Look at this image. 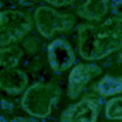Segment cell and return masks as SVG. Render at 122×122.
<instances>
[{
	"instance_id": "9",
	"label": "cell",
	"mask_w": 122,
	"mask_h": 122,
	"mask_svg": "<svg viewBox=\"0 0 122 122\" xmlns=\"http://www.w3.org/2000/svg\"><path fill=\"white\" fill-rule=\"evenodd\" d=\"M107 9V0H86L78 8L76 12L82 18L90 21H97L105 15Z\"/></svg>"
},
{
	"instance_id": "16",
	"label": "cell",
	"mask_w": 122,
	"mask_h": 122,
	"mask_svg": "<svg viewBox=\"0 0 122 122\" xmlns=\"http://www.w3.org/2000/svg\"><path fill=\"white\" fill-rule=\"evenodd\" d=\"M119 61L122 64V52L121 53V55H120V57H119Z\"/></svg>"
},
{
	"instance_id": "17",
	"label": "cell",
	"mask_w": 122,
	"mask_h": 122,
	"mask_svg": "<svg viewBox=\"0 0 122 122\" xmlns=\"http://www.w3.org/2000/svg\"><path fill=\"white\" fill-rule=\"evenodd\" d=\"M2 7V3H1V2H0V8Z\"/></svg>"
},
{
	"instance_id": "5",
	"label": "cell",
	"mask_w": 122,
	"mask_h": 122,
	"mask_svg": "<svg viewBox=\"0 0 122 122\" xmlns=\"http://www.w3.org/2000/svg\"><path fill=\"white\" fill-rule=\"evenodd\" d=\"M101 69L96 65L80 64L71 71L68 78V96L72 99L77 98L83 91L86 85L100 75Z\"/></svg>"
},
{
	"instance_id": "14",
	"label": "cell",
	"mask_w": 122,
	"mask_h": 122,
	"mask_svg": "<svg viewBox=\"0 0 122 122\" xmlns=\"http://www.w3.org/2000/svg\"><path fill=\"white\" fill-rule=\"evenodd\" d=\"M113 8L115 9V11L116 14L122 15V3H120L118 5H115Z\"/></svg>"
},
{
	"instance_id": "12",
	"label": "cell",
	"mask_w": 122,
	"mask_h": 122,
	"mask_svg": "<svg viewBox=\"0 0 122 122\" xmlns=\"http://www.w3.org/2000/svg\"><path fill=\"white\" fill-rule=\"evenodd\" d=\"M107 118L112 120H122V97L109 100L106 106Z\"/></svg>"
},
{
	"instance_id": "3",
	"label": "cell",
	"mask_w": 122,
	"mask_h": 122,
	"mask_svg": "<svg viewBox=\"0 0 122 122\" xmlns=\"http://www.w3.org/2000/svg\"><path fill=\"white\" fill-rule=\"evenodd\" d=\"M30 16L20 10L0 12V46L22 39L31 29Z\"/></svg>"
},
{
	"instance_id": "10",
	"label": "cell",
	"mask_w": 122,
	"mask_h": 122,
	"mask_svg": "<svg viewBox=\"0 0 122 122\" xmlns=\"http://www.w3.org/2000/svg\"><path fill=\"white\" fill-rule=\"evenodd\" d=\"M23 52L17 46L0 49V67L13 68L17 65Z\"/></svg>"
},
{
	"instance_id": "7",
	"label": "cell",
	"mask_w": 122,
	"mask_h": 122,
	"mask_svg": "<svg viewBox=\"0 0 122 122\" xmlns=\"http://www.w3.org/2000/svg\"><path fill=\"white\" fill-rule=\"evenodd\" d=\"M48 59L54 71L61 72L70 68L75 61V56L67 41L58 39L48 46Z\"/></svg>"
},
{
	"instance_id": "2",
	"label": "cell",
	"mask_w": 122,
	"mask_h": 122,
	"mask_svg": "<svg viewBox=\"0 0 122 122\" xmlns=\"http://www.w3.org/2000/svg\"><path fill=\"white\" fill-rule=\"evenodd\" d=\"M59 89L52 83H38L27 89L22 100L24 109L38 118L46 117L59 100Z\"/></svg>"
},
{
	"instance_id": "6",
	"label": "cell",
	"mask_w": 122,
	"mask_h": 122,
	"mask_svg": "<svg viewBox=\"0 0 122 122\" xmlns=\"http://www.w3.org/2000/svg\"><path fill=\"white\" fill-rule=\"evenodd\" d=\"M100 105L96 100L86 98L63 112L61 122H96Z\"/></svg>"
},
{
	"instance_id": "15",
	"label": "cell",
	"mask_w": 122,
	"mask_h": 122,
	"mask_svg": "<svg viewBox=\"0 0 122 122\" xmlns=\"http://www.w3.org/2000/svg\"><path fill=\"white\" fill-rule=\"evenodd\" d=\"M14 122H31L30 121L27 119H23V118H17L16 119Z\"/></svg>"
},
{
	"instance_id": "13",
	"label": "cell",
	"mask_w": 122,
	"mask_h": 122,
	"mask_svg": "<svg viewBox=\"0 0 122 122\" xmlns=\"http://www.w3.org/2000/svg\"><path fill=\"white\" fill-rule=\"evenodd\" d=\"M44 1L51 4L53 6L61 7V6H65V5H70L75 1V0H44Z\"/></svg>"
},
{
	"instance_id": "8",
	"label": "cell",
	"mask_w": 122,
	"mask_h": 122,
	"mask_svg": "<svg viewBox=\"0 0 122 122\" xmlns=\"http://www.w3.org/2000/svg\"><path fill=\"white\" fill-rule=\"evenodd\" d=\"M28 76L19 70L0 67V88L10 94H17L25 88Z\"/></svg>"
},
{
	"instance_id": "11",
	"label": "cell",
	"mask_w": 122,
	"mask_h": 122,
	"mask_svg": "<svg viewBox=\"0 0 122 122\" xmlns=\"http://www.w3.org/2000/svg\"><path fill=\"white\" fill-rule=\"evenodd\" d=\"M97 90L103 96H111L122 92V79L107 76L97 85Z\"/></svg>"
},
{
	"instance_id": "1",
	"label": "cell",
	"mask_w": 122,
	"mask_h": 122,
	"mask_svg": "<svg viewBox=\"0 0 122 122\" xmlns=\"http://www.w3.org/2000/svg\"><path fill=\"white\" fill-rule=\"evenodd\" d=\"M78 36L79 53L84 59H101L122 48V18H111L98 25H82Z\"/></svg>"
},
{
	"instance_id": "4",
	"label": "cell",
	"mask_w": 122,
	"mask_h": 122,
	"mask_svg": "<svg viewBox=\"0 0 122 122\" xmlns=\"http://www.w3.org/2000/svg\"><path fill=\"white\" fill-rule=\"evenodd\" d=\"M35 20L39 32L46 38H50L57 32L71 30L76 22L73 15L61 14L46 6L40 7L36 10Z\"/></svg>"
}]
</instances>
